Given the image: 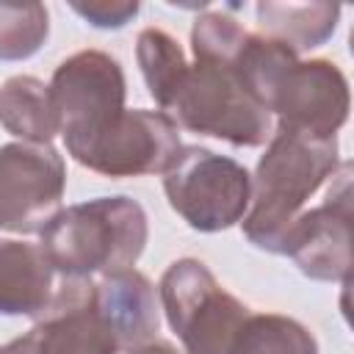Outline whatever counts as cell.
<instances>
[{"label":"cell","mask_w":354,"mask_h":354,"mask_svg":"<svg viewBox=\"0 0 354 354\" xmlns=\"http://www.w3.org/2000/svg\"><path fill=\"white\" fill-rule=\"evenodd\" d=\"M337 141L277 127L252 174L243 235L271 254H285L288 235L307 199L337 171Z\"/></svg>","instance_id":"obj_1"},{"label":"cell","mask_w":354,"mask_h":354,"mask_svg":"<svg viewBox=\"0 0 354 354\" xmlns=\"http://www.w3.org/2000/svg\"><path fill=\"white\" fill-rule=\"evenodd\" d=\"M41 252L64 277L133 268L147 246V213L130 196H97L69 205L39 232Z\"/></svg>","instance_id":"obj_2"},{"label":"cell","mask_w":354,"mask_h":354,"mask_svg":"<svg viewBox=\"0 0 354 354\" xmlns=\"http://www.w3.org/2000/svg\"><path fill=\"white\" fill-rule=\"evenodd\" d=\"M169 111L177 127L232 147H260L271 136V113L243 88L232 61L224 58H194Z\"/></svg>","instance_id":"obj_3"},{"label":"cell","mask_w":354,"mask_h":354,"mask_svg":"<svg viewBox=\"0 0 354 354\" xmlns=\"http://www.w3.org/2000/svg\"><path fill=\"white\" fill-rule=\"evenodd\" d=\"M169 326L188 354H232L249 307L227 293L205 263L183 257L171 263L158 285Z\"/></svg>","instance_id":"obj_4"},{"label":"cell","mask_w":354,"mask_h":354,"mask_svg":"<svg viewBox=\"0 0 354 354\" xmlns=\"http://www.w3.org/2000/svg\"><path fill=\"white\" fill-rule=\"evenodd\" d=\"M163 191L191 230L218 232L238 224L249 207L252 174L246 166L205 147H183L163 171Z\"/></svg>","instance_id":"obj_5"},{"label":"cell","mask_w":354,"mask_h":354,"mask_svg":"<svg viewBox=\"0 0 354 354\" xmlns=\"http://www.w3.org/2000/svg\"><path fill=\"white\" fill-rule=\"evenodd\" d=\"M124 72L102 50H80L61 61L50 80V97L66 152L75 158L124 111Z\"/></svg>","instance_id":"obj_6"},{"label":"cell","mask_w":354,"mask_h":354,"mask_svg":"<svg viewBox=\"0 0 354 354\" xmlns=\"http://www.w3.org/2000/svg\"><path fill=\"white\" fill-rule=\"evenodd\" d=\"M66 166L55 147L11 141L0 147V230L41 232L61 210Z\"/></svg>","instance_id":"obj_7"},{"label":"cell","mask_w":354,"mask_h":354,"mask_svg":"<svg viewBox=\"0 0 354 354\" xmlns=\"http://www.w3.org/2000/svg\"><path fill=\"white\" fill-rule=\"evenodd\" d=\"M180 127L163 111H122L75 160L105 177L163 174L180 155Z\"/></svg>","instance_id":"obj_8"},{"label":"cell","mask_w":354,"mask_h":354,"mask_svg":"<svg viewBox=\"0 0 354 354\" xmlns=\"http://www.w3.org/2000/svg\"><path fill=\"white\" fill-rule=\"evenodd\" d=\"M116 343L94 310L91 277H64L33 329L0 354H116Z\"/></svg>","instance_id":"obj_9"},{"label":"cell","mask_w":354,"mask_h":354,"mask_svg":"<svg viewBox=\"0 0 354 354\" xmlns=\"http://www.w3.org/2000/svg\"><path fill=\"white\" fill-rule=\"evenodd\" d=\"M326 199L304 210L285 243L299 271L310 279L348 282L351 277V163L343 160L332 174Z\"/></svg>","instance_id":"obj_10"},{"label":"cell","mask_w":354,"mask_h":354,"mask_svg":"<svg viewBox=\"0 0 354 354\" xmlns=\"http://www.w3.org/2000/svg\"><path fill=\"white\" fill-rule=\"evenodd\" d=\"M268 113L288 127L313 138H335L348 119V80L337 64L313 58L296 61L277 83Z\"/></svg>","instance_id":"obj_11"},{"label":"cell","mask_w":354,"mask_h":354,"mask_svg":"<svg viewBox=\"0 0 354 354\" xmlns=\"http://www.w3.org/2000/svg\"><path fill=\"white\" fill-rule=\"evenodd\" d=\"M94 310L119 351L149 343L160 326L155 288L136 268L102 274L94 282Z\"/></svg>","instance_id":"obj_12"},{"label":"cell","mask_w":354,"mask_h":354,"mask_svg":"<svg viewBox=\"0 0 354 354\" xmlns=\"http://www.w3.org/2000/svg\"><path fill=\"white\" fill-rule=\"evenodd\" d=\"M53 271L39 243L0 241V315L36 321L55 290Z\"/></svg>","instance_id":"obj_13"},{"label":"cell","mask_w":354,"mask_h":354,"mask_svg":"<svg viewBox=\"0 0 354 354\" xmlns=\"http://www.w3.org/2000/svg\"><path fill=\"white\" fill-rule=\"evenodd\" d=\"M257 25L263 36L288 44L296 55L324 44L340 19V6L332 3H257Z\"/></svg>","instance_id":"obj_14"},{"label":"cell","mask_w":354,"mask_h":354,"mask_svg":"<svg viewBox=\"0 0 354 354\" xmlns=\"http://www.w3.org/2000/svg\"><path fill=\"white\" fill-rule=\"evenodd\" d=\"M0 124L30 144H50L58 133V119L50 86L30 75H14L0 86Z\"/></svg>","instance_id":"obj_15"},{"label":"cell","mask_w":354,"mask_h":354,"mask_svg":"<svg viewBox=\"0 0 354 354\" xmlns=\"http://www.w3.org/2000/svg\"><path fill=\"white\" fill-rule=\"evenodd\" d=\"M136 61L141 66L149 97L166 113L188 69L180 41L160 28H144L136 39Z\"/></svg>","instance_id":"obj_16"},{"label":"cell","mask_w":354,"mask_h":354,"mask_svg":"<svg viewBox=\"0 0 354 354\" xmlns=\"http://www.w3.org/2000/svg\"><path fill=\"white\" fill-rule=\"evenodd\" d=\"M232 354H318L315 337L293 318L279 313H249Z\"/></svg>","instance_id":"obj_17"},{"label":"cell","mask_w":354,"mask_h":354,"mask_svg":"<svg viewBox=\"0 0 354 354\" xmlns=\"http://www.w3.org/2000/svg\"><path fill=\"white\" fill-rule=\"evenodd\" d=\"M50 14L41 3H0V61H25L41 50Z\"/></svg>","instance_id":"obj_18"},{"label":"cell","mask_w":354,"mask_h":354,"mask_svg":"<svg viewBox=\"0 0 354 354\" xmlns=\"http://www.w3.org/2000/svg\"><path fill=\"white\" fill-rule=\"evenodd\" d=\"M69 8L94 28L116 30V28H124L138 14L141 6L136 0H88V3H69Z\"/></svg>","instance_id":"obj_19"}]
</instances>
